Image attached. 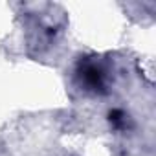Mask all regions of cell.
<instances>
[{
    "label": "cell",
    "instance_id": "obj_1",
    "mask_svg": "<svg viewBox=\"0 0 156 156\" xmlns=\"http://www.w3.org/2000/svg\"><path fill=\"white\" fill-rule=\"evenodd\" d=\"M77 75H79V81L94 92H103L105 90V70L92 62V61H81L79 68H77Z\"/></svg>",
    "mask_w": 156,
    "mask_h": 156
},
{
    "label": "cell",
    "instance_id": "obj_2",
    "mask_svg": "<svg viewBox=\"0 0 156 156\" xmlns=\"http://www.w3.org/2000/svg\"><path fill=\"white\" fill-rule=\"evenodd\" d=\"M123 118H125V114H123L121 110H112V112H110V121L116 123L118 127L123 125Z\"/></svg>",
    "mask_w": 156,
    "mask_h": 156
}]
</instances>
